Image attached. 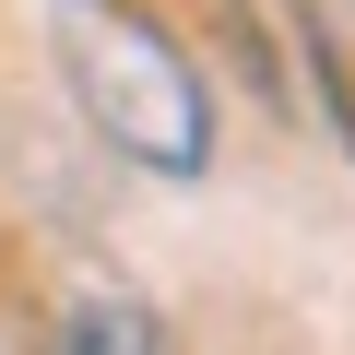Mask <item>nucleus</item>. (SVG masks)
<instances>
[{
  "instance_id": "nucleus-1",
  "label": "nucleus",
  "mask_w": 355,
  "mask_h": 355,
  "mask_svg": "<svg viewBox=\"0 0 355 355\" xmlns=\"http://www.w3.org/2000/svg\"><path fill=\"white\" fill-rule=\"evenodd\" d=\"M60 36V83L83 107V130L154 178H202L214 166V95L178 24H154L142 0H48Z\"/></svg>"
},
{
  "instance_id": "nucleus-2",
  "label": "nucleus",
  "mask_w": 355,
  "mask_h": 355,
  "mask_svg": "<svg viewBox=\"0 0 355 355\" xmlns=\"http://www.w3.org/2000/svg\"><path fill=\"white\" fill-rule=\"evenodd\" d=\"M48 355H166V320H154L130 284L83 272V284L60 296V320H48Z\"/></svg>"
},
{
  "instance_id": "nucleus-3",
  "label": "nucleus",
  "mask_w": 355,
  "mask_h": 355,
  "mask_svg": "<svg viewBox=\"0 0 355 355\" xmlns=\"http://www.w3.org/2000/svg\"><path fill=\"white\" fill-rule=\"evenodd\" d=\"M202 24H214V48L249 71V95H284V48H272V24L249 12V0H202Z\"/></svg>"
},
{
  "instance_id": "nucleus-4",
  "label": "nucleus",
  "mask_w": 355,
  "mask_h": 355,
  "mask_svg": "<svg viewBox=\"0 0 355 355\" xmlns=\"http://www.w3.org/2000/svg\"><path fill=\"white\" fill-rule=\"evenodd\" d=\"M308 71H320V107H331V130H343V154H355V71H343V48L308 24Z\"/></svg>"
}]
</instances>
